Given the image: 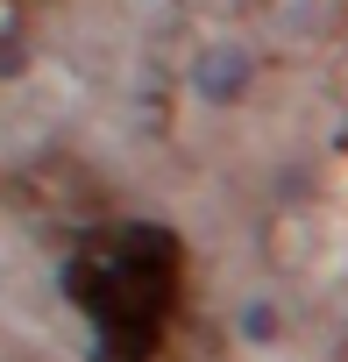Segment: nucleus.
<instances>
[{
  "mask_svg": "<svg viewBox=\"0 0 348 362\" xmlns=\"http://www.w3.org/2000/svg\"><path fill=\"white\" fill-rule=\"evenodd\" d=\"M235 78H242V64H235V57H214V64H207V86H214V93H228Z\"/></svg>",
  "mask_w": 348,
  "mask_h": 362,
  "instance_id": "f257e3e1",
  "label": "nucleus"
}]
</instances>
